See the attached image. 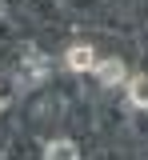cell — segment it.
Masks as SVG:
<instances>
[{
    "mask_svg": "<svg viewBox=\"0 0 148 160\" xmlns=\"http://www.w3.org/2000/svg\"><path fill=\"white\" fill-rule=\"evenodd\" d=\"M64 64H68L72 72H92V68H96V52H92L88 44H72V48L64 52Z\"/></svg>",
    "mask_w": 148,
    "mask_h": 160,
    "instance_id": "3",
    "label": "cell"
},
{
    "mask_svg": "<svg viewBox=\"0 0 148 160\" xmlns=\"http://www.w3.org/2000/svg\"><path fill=\"white\" fill-rule=\"evenodd\" d=\"M124 88H128V100H132L136 108H148V76H132Z\"/></svg>",
    "mask_w": 148,
    "mask_h": 160,
    "instance_id": "5",
    "label": "cell"
},
{
    "mask_svg": "<svg viewBox=\"0 0 148 160\" xmlns=\"http://www.w3.org/2000/svg\"><path fill=\"white\" fill-rule=\"evenodd\" d=\"M48 72H52V64H48V56L44 52H28V56L20 60V68H16V88H24V92H32V88H40L44 80H48Z\"/></svg>",
    "mask_w": 148,
    "mask_h": 160,
    "instance_id": "1",
    "label": "cell"
},
{
    "mask_svg": "<svg viewBox=\"0 0 148 160\" xmlns=\"http://www.w3.org/2000/svg\"><path fill=\"white\" fill-rule=\"evenodd\" d=\"M96 80L104 84V88H116V84H128V68H124V60H116V56H108V60H96Z\"/></svg>",
    "mask_w": 148,
    "mask_h": 160,
    "instance_id": "2",
    "label": "cell"
},
{
    "mask_svg": "<svg viewBox=\"0 0 148 160\" xmlns=\"http://www.w3.org/2000/svg\"><path fill=\"white\" fill-rule=\"evenodd\" d=\"M0 112H4V100H0Z\"/></svg>",
    "mask_w": 148,
    "mask_h": 160,
    "instance_id": "6",
    "label": "cell"
},
{
    "mask_svg": "<svg viewBox=\"0 0 148 160\" xmlns=\"http://www.w3.org/2000/svg\"><path fill=\"white\" fill-rule=\"evenodd\" d=\"M44 160H80V152H76L72 140H52V144L44 148Z\"/></svg>",
    "mask_w": 148,
    "mask_h": 160,
    "instance_id": "4",
    "label": "cell"
}]
</instances>
